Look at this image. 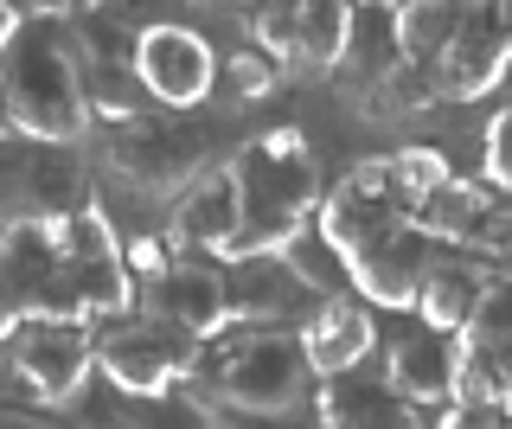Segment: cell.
Returning <instances> with one entry per match:
<instances>
[{
  "instance_id": "obj_1",
  "label": "cell",
  "mask_w": 512,
  "mask_h": 429,
  "mask_svg": "<svg viewBox=\"0 0 512 429\" xmlns=\"http://www.w3.org/2000/svg\"><path fill=\"white\" fill-rule=\"evenodd\" d=\"M0 97L13 135L26 141H84L90 90H84V39L71 13H26L0 45Z\"/></svg>"
},
{
  "instance_id": "obj_2",
  "label": "cell",
  "mask_w": 512,
  "mask_h": 429,
  "mask_svg": "<svg viewBox=\"0 0 512 429\" xmlns=\"http://www.w3.org/2000/svg\"><path fill=\"white\" fill-rule=\"evenodd\" d=\"M231 173L244 186V231L231 237L224 263L231 257H282L308 218L320 212V161H314V141L295 129L276 135H256L231 154Z\"/></svg>"
},
{
  "instance_id": "obj_3",
  "label": "cell",
  "mask_w": 512,
  "mask_h": 429,
  "mask_svg": "<svg viewBox=\"0 0 512 429\" xmlns=\"http://www.w3.org/2000/svg\"><path fill=\"white\" fill-rule=\"evenodd\" d=\"M212 391H218V417L212 423H237V417H288L308 397V346L295 327L276 321H231L212 333Z\"/></svg>"
},
{
  "instance_id": "obj_4",
  "label": "cell",
  "mask_w": 512,
  "mask_h": 429,
  "mask_svg": "<svg viewBox=\"0 0 512 429\" xmlns=\"http://www.w3.org/2000/svg\"><path fill=\"white\" fill-rule=\"evenodd\" d=\"M0 340H7L13 378L32 404H77V391L96 372V333L84 314H20Z\"/></svg>"
},
{
  "instance_id": "obj_5",
  "label": "cell",
  "mask_w": 512,
  "mask_h": 429,
  "mask_svg": "<svg viewBox=\"0 0 512 429\" xmlns=\"http://www.w3.org/2000/svg\"><path fill=\"white\" fill-rule=\"evenodd\" d=\"M109 180H128V186H148V193H180L186 180H199L212 167V135L180 122V109H148L135 122H116L109 135Z\"/></svg>"
},
{
  "instance_id": "obj_6",
  "label": "cell",
  "mask_w": 512,
  "mask_h": 429,
  "mask_svg": "<svg viewBox=\"0 0 512 429\" xmlns=\"http://www.w3.org/2000/svg\"><path fill=\"white\" fill-rule=\"evenodd\" d=\"M205 359V340L180 333L173 321H122L96 340V372L109 378L122 397H167L173 385H186Z\"/></svg>"
},
{
  "instance_id": "obj_7",
  "label": "cell",
  "mask_w": 512,
  "mask_h": 429,
  "mask_svg": "<svg viewBox=\"0 0 512 429\" xmlns=\"http://www.w3.org/2000/svg\"><path fill=\"white\" fill-rule=\"evenodd\" d=\"M135 71L141 84L154 90L160 109H199L212 103V84H218V45L186 20H160L148 33H135Z\"/></svg>"
},
{
  "instance_id": "obj_8",
  "label": "cell",
  "mask_w": 512,
  "mask_h": 429,
  "mask_svg": "<svg viewBox=\"0 0 512 429\" xmlns=\"http://www.w3.org/2000/svg\"><path fill=\"white\" fill-rule=\"evenodd\" d=\"M244 231V186H237L231 161H212L199 180H186L173 193V212H167V244L173 257H224L231 237Z\"/></svg>"
},
{
  "instance_id": "obj_9",
  "label": "cell",
  "mask_w": 512,
  "mask_h": 429,
  "mask_svg": "<svg viewBox=\"0 0 512 429\" xmlns=\"http://www.w3.org/2000/svg\"><path fill=\"white\" fill-rule=\"evenodd\" d=\"M314 404V423L327 429H416L423 410L410 397L391 391V378H372L365 365H346V372H320V391L308 397Z\"/></svg>"
},
{
  "instance_id": "obj_10",
  "label": "cell",
  "mask_w": 512,
  "mask_h": 429,
  "mask_svg": "<svg viewBox=\"0 0 512 429\" xmlns=\"http://www.w3.org/2000/svg\"><path fill=\"white\" fill-rule=\"evenodd\" d=\"M148 314L154 321H173L192 340H212V333L231 327V295H224V269L205 257H173L167 276L148 282Z\"/></svg>"
},
{
  "instance_id": "obj_11",
  "label": "cell",
  "mask_w": 512,
  "mask_h": 429,
  "mask_svg": "<svg viewBox=\"0 0 512 429\" xmlns=\"http://www.w3.org/2000/svg\"><path fill=\"white\" fill-rule=\"evenodd\" d=\"M301 346H308V365L314 378L320 372H346V365H365L378 353V314L359 289H340V295H320L301 321Z\"/></svg>"
},
{
  "instance_id": "obj_12",
  "label": "cell",
  "mask_w": 512,
  "mask_h": 429,
  "mask_svg": "<svg viewBox=\"0 0 512 429\" xmlns=\"http://www.w3.org/2000/svg\"><path fill=\"white\" fill-rule=\"evenodd\" d=\"M378 353H384V378H391L397 397H410V404H448V385H455V333L429 327L416 314V327H397L391 340L378 333Z\"/></svg>"
},
{
  "instance_id": "obj_13",
  "label": "cell",
  "mask_w": 512,
  "mask_h": 429,
  "mask_svg": "<svg viewBox=\"0 0 512 429\" xmlns=\"http://www.w3.org/2000/svg\"><path fill=\"white\" fill-rule=\"evenodd\" d=\"M429 269V237L416 225H397L391 237L365 244L359 257H346V276L372 308H416V282Z\"/></svg>"
},
{
  "instance_id": "obj_14",
  "label": "cell",
  "mask_w": 512,
  "mask_h": 429,
  "mask_svg": "<svg viewBox=\"0 0 512 429\" xmlns=\"http://www.w3.org/2000/svg\"><path fill=\"white\" fill-rule=\"evenodd\" d=\"M90 205V161L77 141H32L20 173V218H71Z\"/></svg>"
},
{
  "instance_id": "obj_15",
  "label": "cell",
  "mask_w": 512,
  "mask_h": 429,
  "mask_svg": "<svg viewBox=\"0 0 512 429\" xmlns=\"http://www.w3.org/2000/svg\"><path fill=\"white\" fill-rule=\"evenodd\" d=\"M64 276V250L45 218H13L0 237V301L13 314H32L45 301V289Z\"/></svg>"
},
{
  "instance_id": "obj_16",
  "label": "cell",
  "mask_w": 512,
  "mask_h": 429,
  "mask_svg": "<svg viewBox=\"0 0 512 429\" xmlns=\"http://www.w3.org/2000/svg\"><path fill=\"white\" fill-rule=\"evenodd\" d=\"M224 295H231V321H276V327H288V314L301 301H320L288 269V257H231L224 263Z\"/></svg>"
},
{
  "instance_id": "obj_17",
  "label": "cell",
  "mask_w": 512,
  "mask_h": 429,
  "mask_svg": "<svg viewBox=\"0 0 512 429\" xmlns=\"http://www.w3.org/2000/svg\"><path fill=\"white\" fill-rule=\"evenodd\" d=\"M397 225H410L397 193H372V186H352V180H340L333 193H320V212H314V231L327 237L340 257H359L365 244L391 237Z\"/></svg>"
},
{
  "instance_id": "obj_18",
  "label": "cell",
  "mask_w": 512,
  "mask_h": 429,
  "mask_svg": "<svg viewBox=\"0 0 512 429\" xmlns=\"http://www.w3.org/2000/svg\"><path fill=\"white\" fill-rule=\"evenodd\" d=\"M500 276L493 263H461V257H429L423 282H416V314H423L429 327L442 333H461L474 321L480 295H487V282Z\"/></svg>"
},
{
  "instance_id": "obj_19",
  "label": "cell",
  "mask_w": 512,
  "mask_h": 429,
  "mask_svg": "<svg viewBox=\"0 0 512 429\" xmlns=\"http://www.w3.org/2000/svg\"><path fill=\"white\" fill-rule=\"evenodd\" d=\"M359 0H295V77H327L346 65Z\"/></svg>"
},
{
  "instance_id": "obj_20",
  "label": "cell",
  "mask_w": 512,
  "mask_h": 429,
  "mask_svg": "<svg viewBox=\"0 0 512 429\" xmlns=\"http://www.w3.org/2000/svg\"><path fill=\"white\" fill-rule=\"evenodd\" d=\"M487 199H493V193H487L480 180H461V173H455V180H442V186H436V193H423V199H416L404 218H410V225L429 237V244H468L474 212H480Z\"/></svg>"
},
{
  "instance_id": "obj_21",
  "label": "cell",
  "mask_w": 512,
  "mask_h": 429,
  "mask_svg": "<svg viewBox=\"0 0 512 429\" xmlns=\"http://www.w3.org/2000/svg\"><path fill=\"white\" fill-rule=\"evenodd\" d=\"M71 282H77V308H84L90 321H122V314L141 301V282H135V269H128L122 250L71 263Z\"/></svg>"
},
{
  "instance_id": "obj_22",
  "label": "cell",
  "mask_w": 512,
  "mask_h": 429,
  "mask_svg": "<svg viewBox=\"0 0 512 429\" xmlns=\"http://www.w3.org/2000/svg\"><path fill=\"white\" fill-rule=\"evenodd\" d=\"M84 90H90L96 122H135V116H148V109H160L154 90L141 84L135 58H84Z\"/></svg>"
},
{
  "instance_id": "obj_23",
  "label": "cell",
  "mask_w": 512,
  "mask_h": 429,
  "mask_svg": "<svg viewBox=\"0 0 512 429\" xmlns=\"http://www.w3.org/2000/svg\"><path fill=\"white\" fill-rule=\"evenodd\" d=\"M461 20V0H397L391 7V33H397V52L404 58H436L448 33Z\"/></svg>"
},
{
  "instance_id": "obj_24",
  "label": "cell",
  "mask_w": 512,
  "mask_h": 429,
  "mask_svg": "<svg viewBox=\"0 0 512 429\" xmlns=\"http://www.w3.org/2000/svg\"><path fill=\"white\" fill-rule=\"evenodd\" d=\"M276 77H282V65H276L269 52H256V45L244 39L237 52H224V58H218L212 103H231V109H244V103H263L269 90H276Z\"/></svg>"
},
{
  "instance_id": "obj_25",
  "label": "cell",
  "mask_w": 512,
  "mask_h": 429,
  "mask_svg": "<svg viewBox=\"0 0 512 429\" xmlns=\"http://www.w3.org/2000/svg\"><path fill=\"white\" fill-rule=\"evenodd\" d=\"M237 33L288 71L295 65V0H244L237 7Z\"/></svg>"
},
{
  "instance_id": "obj_26",
  "label": "cell",
  "mask_w": 512,
  "mask_h": 429,
  "mask_svg": "<svg viewBox=\"0 0 512 429\" xmlns=\"http://www.w3.org/2000/svg\"><path fill=\"white\" fill-rule=\"evenodd\" d=\"M384 167H391V193H397V205H404V212H410V205L423 199V193H436L442 180H455L448 154H442V148H429V141H410V148H397Z\"/></svg>"
},
{
  "instance_id": "obj_27",
  "label": "cell",
  "mask_w": 512,
  "mask_h": 429,
  "mask_svg": "<svg viewBox=\"0 0 512 429\" xmlns=\"http://www.w3.org/2000/svg\"><path fill=\"white\" fill-rule=\"evenodd\" d=\"M282 257H288V269H295V276L308 282L314 295H340V289H352V276H346V257H340V250H333L320 231H301L295 244L282 250Z\"/></svg>"
},
{
  "instance_id": "obj_28",
  "label": "cell",
  "mask_w": 512,
  "mask_h": 429,
  "mask_svg": "<svg viewBox=\"0 0 512 429\" xmlns=\"http://www.w3.org/2000/svg\"><path fill=\"white\" fill-rule=\"evenodd\" d=\"M461 333H474V340H487V346H512V276H506V269L487 282V295H480L474 321L461 327Z\"/></svg>"
},
{
  "instance_id": "obj_29",
  "label": "cell",
  "mask_w": 512,
  "mask_h": 429,
  "mask_svg": "<svg viewBox=\"0 0 512 429\" xmlns=\"http://www.w3.org/2000/svg\"><path fill=\"white\" fill-rule=\"evenodd\" d=\"M468 250H480L487 263L512 269V199H487V205H480L474 231H468Z\"/></svg>"
},
{
  "instance_id": "obj_30",
  "label": "cell",
  "mask_w": 512,
  "mask_h": 429,
  "mask_svg": "<svg viewBox=\"0 0 512 429\" xmlns=\"http://www.w3.org/2000/svg\"><path fill=\"white\" fill-rule=\"evenodd\" d=\"M480 167H487V186L512 193V103H506V109H493L487 135H480Z\"/></svg>"
},
{
  "instance_id": "obj_31",
  "label": "cell",
  "mask_w": 512,
  "mask_h": 429,
  "mask_svg": "<svg viewBox=\"0 0 512 429\" xmlns=\"http://www.w3.org/2000/svg\"><path fill=\"white\" fill-rule=\"evenodd\" d=\"M487 391H493V404H506V417H512V346H487Z\"/></svg>"
},
{
  "instance_id": "obj_32",
  "label": "cell",
  "mask_w": 512,
  "mask_h": 429,
  "mask_svg": "<svg viewBox=\"0 0 512 429\" xmlns=\"http://www.w3.org/2000/svg\"><path fill=\"white\" fill-rule=\"evenodd\" d=\"M20 20H26V7H20V0H0V45L13 39V26H20Z\"/></svg>"
},
{
  "instance_id": "obj_33",
  "label": "cell",
  "mask_w": 512,
  "mask_h": 429,
  "mask_svg": "<svg viewBox=\"0 0 512 429\" xmlns=\"http://www.w3.org/2000/svg\"><path fill=\"white\" fill-rule=\"evenodd\" d=\"M500 97H506V103H512V65H506V77H500Z\"/></svg>"
},
{
  "instance_id": "obj_34",
  "label": "cell",
  "mask_w": 512,
  "mask_h": 429,
  "mask_svg": "<svg viewBox=\"0 0 512 429\" xmlns=\"http://www.w3.org/2000/svg\"><path fill=\"white\" fill-rule=\"evenodd\" d=\"M372 7H384V13H391V7H397V0H372Z\"/></svg>"
},
{
  "instance_id": "obj_35",
  "label": "cell",
  "mask_w": 512,
  "mask_h": 429,
  "mask_svg": "<svg viewBox=\"0 0 512 429\" xmlns=\"http://www.w3.org/2000/svg\"><path fill=\"white\" fill-rule=\"evenodd\" d=\"M7 225H13V218H7V212H0V237H7Z\"/></svg>"
},
{
  "instance_id": "obj_36",
  "label": "cell",
  "mask_w": 512,
  "mask_h": 429,
  "mask_svg": "<svg viewBox=\"0 0 512 429\" xmlns=\"http://www.w3.org/2000/svg\"><path fill=\"white\" fill-rule=\"evenodd\" d=\"M26 7H39V0H26Z\"/></svg>"
},
{
  "instance_id": "obj_37",
  "label": "cell",
  "mask_w": 512,
  "mask_h": 429,
  "mask_svg": "<svg viewBox=\"0 0 512 429\" xmlns=\"http://www.w3.org/2000/svg\"><path fill=\"white\" fill-rule=\"evenodd\" d=\"M0 308H7V301H0Z\"/></svg>"
}]
</instances>
